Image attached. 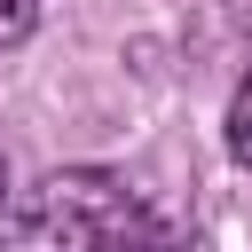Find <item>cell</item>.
I'll return each mask as SVG.
<instances>
[{"label":"cell","instance_id":"6da1fadb","mask_svg":"<svg viewBox=\"0 0 252 252\" xmlns=\"http://www.w3.org/2000/svg\"><path fill=\"white\" fill-rule=\"evenodd\" d=\"M0 252H173L165 213L102 165H55L8 205Z\"/></svg>","mask_w":252,"mask_h":252},{"label":"cell","instance_id":"7a4b0ae2","mask_svg":"<svg viewBox=\"0 0 252 252\" xmlns=\"http://www.w3.org/2000/svg\"><path fill=\"white\" fill-rule=\"evenodd\" d=\"M228 150L252 165V71L236 79V94H228Z\"/></svg>","mask_w":252,"mask_h":252},{"label":"cell","instance_id":"3957f363","mask_svg":"<svg viewBox=\"0 0 252 252\" xmlns=\"http://www.w3.org/2000/svg\"><path fill=\"white\" fill-rule=\"evenodd\" d=\"M39 24V0H0V47H24Z\"/></svg>","mask_w":252,"mask_h":252},{"label":"cell","instance_id":"277c9868","mask_svg":"<svg viewBox=\"0 0 252 252\" xmlns=\"http://www.w3.org/2000/svg\"><path fill=\"white\" fill-rule=\"evenodd\" d=\"M0 205H8V158H0Z\"/></svg>","mask_w":252,"mask_h":252}]
</instances>
